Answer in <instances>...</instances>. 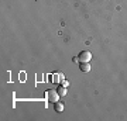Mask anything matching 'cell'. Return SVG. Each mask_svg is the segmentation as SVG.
Segmentation results:
<instances>
[{
  "mask_svg": "<svg viewBox=\"0 0 127 121\" xmlns=\"http://www.w3.org/2000/svg\"><path fill=\"white\" fill-rule=\"evenodd\" d=\"M78 58H79V62H91L92 54L89 51H82L81 54L78 55Z\"/></svg>",
  "mask_w": 127,
  "mask_h": 121,
  "instance_id": "2",
  "label": "cell"
},
{
  "mask_svg": "<svg viewBox=\"0 0 127 121\" xmlns=\"http://www.w3.org/2000/svg\"><path fill=\"white\" fill-rule=\"evenodd\" d=\"M61 85H62V86H65V87H68V86H69V82H68V80H64L62 83H61Z\"/></svg>",
  "mask_w": 127,
  "mask_h": 121,
  "instance_id": "7",
  "label": "cell"
},
{
  "mask_svg": "<svg viewBox=\"0 0 127 121\" xmlns=\"http://www.w3.org/2000/svg\"><path fill=\"white\" fill-rule=\"evenodd\" d=\"M59 96L58 92L57 90H52V89H48V92H47V99H48V101H51V103H57V101H59Z\"/></svg>",
  "mask_w": 127,
  "mask_h": 121,
  "instance_id": "1",
  "label": "cell"
},
{
  "mask_svg": "<svg viewBox=\"0 0 127 121\" xmlns=\"http://www.w3.org/2000/svg\"><path fill=\"white\" fill-rule=\"evenodd\" d=\"M57 92H58V94L61 96V97H64V96L66 94V92H68V90H66V87H65V86H58Z\"/></svg>",
  "mask_w": 127,
  "mask_h": 121,
  "instance_id": "6",
  "label": "cell"
},
{
  "mask_svg": "<svg viewBox=\"0 0 127 121\" xmlns=\"http://www.w3.org/2000/svg\"><path fill=\"white\" fill-rule=\"evenodd\" d=\"M64 79H65V77H64V75L62 73H55V75H52V82H54V83H62L64 82Z\"/></svg>",
  "mask_w": 127,
  "mask_h": 121,
  "instance_id": "3",
  "label": "cell"
},
{
  "mask_svg": "<svg viewBox=\"0 0 127 121\" xmlns=\"http://www.w3.org/2000/svg\"><path fill=\"white\" fill-rule=\"evenodd\" d=\"M73 62H75V63H79V58H78V56H76V58H73Z\"/></svg>",
  "mask_w": 127,
  "mask_h": 121,
  "instance_id": "8",
  "label": "cell"
},
{
  "mask_svg": "<svg viewBox=\"0 0 127 121\" xmlns=\"http://www.w3.org/2000/svg\"><path fill=\"white\" fill-rule=\"evenodd\" d=\"M79 69L82 72H89L91 71V65H89V62H79Z\"/></svg>",
  "mask_w": 127,
  "mask_h": 121,
  "instance_id": "4",
  "label": "cell"
},
{
  "mask_svg": "<svg viewBox=\"0 0 127 121\" xmlns=\"http://www.w3.org/2000/svg\"><path fill=\"white\" fill-rule=\"evenodd\" d=\"M54 110L57 113H62L64 111V104L61 103V101H57V103H54Z\"/></svg>",
  "mask_w": 127,
  "mask_h": 121,
  "instance_id": "5",
  "label": "cell"
}]
</instances>
